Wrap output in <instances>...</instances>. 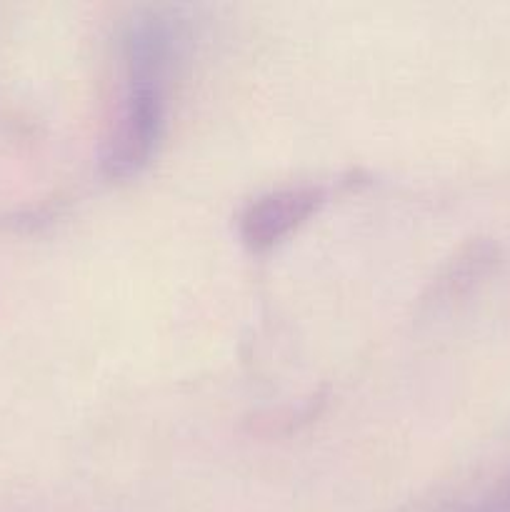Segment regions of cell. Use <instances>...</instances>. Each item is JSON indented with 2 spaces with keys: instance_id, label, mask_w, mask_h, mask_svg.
<instances>
[{
  "instance_id": "6da1fadb",
  "label": "cell",
  "mask_w": 510,
  "mask_h": 512,
  "mask_svg": "<svg viewBox=\"0 0 510 512\" xmlns=\"http://www.w3.org/2000/svg\"><path fill=\"white\" fill-rule=\"evenodd\" d=\"M173 35L158 18L130 25L123 43V88L100 165L108 178L138 175L158 153L168 118Z\"/></svg>"
},
{
  "instance_id": "7a4b0ae2",
  "label": "cell",
  "mask_w": 510,
  "mask_h": 512,
  "mask_svg": "<svg viewBox=\"0 0 510 512\" xmlns=\"http://www.w3.org/2000/svg\"><path fill=\"white\" fill-rule=\"evenodd\" d=\"M328 203L325 185L275 190L253 200L240 218V238L248 248L265 250L283 240L290 230L310 218L320 205Z\"/></svg>"
},
{
  "instance_id": "3957f363",
  "label": "cell",
  "mask_w": 510,
  "mask_h": 512,
  "mask_svg": "<svg viewBox=\"0 0 510 512\" xmlns=\"http://www.w3.org/2000/svg\"><path fill=\"white\" fill-rule=\"evenodd\" d=\"M475 512H510V478L503 480Z\"/></svg>"
}]
</instances>
